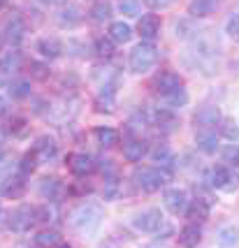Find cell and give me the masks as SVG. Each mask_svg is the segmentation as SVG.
Wrapping results in <instances>:
<instances>
[{"label": "cell", "instance_id": "6da1fadb", "mask_svg": "<svg viewBox=\"0 0 239 248\" xmlns=\"http://www.w3.org/2000/svg\"><path fill=\"white\" fill-rule=\"evenodd\" d=\"M156 61H158V49H156L151 42H140L130 51V58H128L130 70L132 72H137V75L149 72L153 65H156Z\"/></svg>", "mask_w": 239, "mask_h": 248}, {"label": "cell", "instance_id": "7a4b0ae2", "mask_svg": "<svg viewBox=\"0 0 239 248\" xmlns=\"http://www.w3.org/2000/svg\"><path fill=\"white\" fill-rule=\"evenodd\" d=\"M132 179H135L137 188H142L144 193H156V190H160L165 186L167 174L156 170V167H142V170H135Z\"/></svg>", "mask_w": 239, "mask_h": 248}, {"label": "cell", "instance_id": "3957f363", "mask_svg": "<svg viewBox=\"0 0 239 248\" xmlns=\"http://www.w3.org/2000/svg\"><path fill=\"white\" fill-rule=\"evenodd\" d=\"M100 220V209L96 204H81L70 214V223L79 232H91Z\"/></svg>", "mask_w": 239, "mask_h": 248}, {"label": "cell", "instance_id": "277c9868", "mask_svg": "<svg viewBox=\"0 0 239 248\" xmlns=\"http://www.w3.org/2000/svg\"><path fill=\"white\" fill-rule=\"evenodd\" d=\"M35 223H37V218H35V206H28V204L16 206V209L10 214V220H7V225H10L12 232H28Z\"/></svg>", "mask_w": 239, "mask_h": 248}, {"label": "cell", "instance_id": "5b68a950", "mask_svg": "<svg viewBox=\"0 0 239 248\" xmlns=\"http://www.w3.org/2000/svg\"><path fill=\"white\" fill-rule=\"evenodd\" d=\"M132 225L142 232H160V227L165 225V218L158 209H144L140 214H135Z\"/></svg>", "mask_w": 239, "mask_h": 248}, {"label": "cell", "instance_id": "8992f818", "mask_svg": "<svg viewBox=\"0 0 239 248\" xmlns=\"http://www.w3.org/2000/svg\"><path fill=\"white\" fill-rule=\"evenodd\" d=\"M211 186L216 188V190H225V193H232V190H237V186H239V179H237V174L232 172L230 167H214L211 170Z\"/></svg>", "mask_w": 239, "mask_h": 248}, {"label": "cell", "instance_id": "52a82bcc", "mask_svg": "<svg viewBox=\"0 0 239 248\" xmlns=\"http://www.w3.org/2000/svg\"><path fill=\"white\" fill-rule=\"evenodd\" d=\"M191 204V200H188V193L181 190V188H170L167 193H165V206L172 211L174 216H179V214H186V209Z\"/></svg>", "mask_w": 239, "mask_h": 248}, {"label": "cell", "instance_id": "ba28073f", "mask_svg": "<svg viewBox=\"0 0 239 248\" xmlns=\"http://www.w3.org/2000/svg\"><path fill=\"white\" fill-rule=\"evenodd\" d=\"M153 88H156V93L167 95V93H172L176 88H181V77L176 72H160L153 79Z\"/></svg>", "mask_w": 239, "mask_h": 248}, {"label": "cell", "instance_id": "9c48e42d", "mask_svg": "<svg viewBox=\"0 0 239 248\" xmlns=\"http://www.w3.org/2000/svg\"><path fill=\"white\" fill-rule=\"evenodd\" d=\"M67 167H70V172L77 174V176H86L96 170V162L91 155L86 153H72L70 158H67Z\"/></svg>", "mask_w": 239, "mask_h": 248}, {"label": "cell", "instance_id": "30bf717a", "mask_svg": "<svg viewBox=\"0 0 239 248\" xmlns=\"http://www.w3.org/2000/svg\"><path fill=\"white\" fill-rule=\"evenodd\" d=\"M56 153H58V144H56L51 137H37L33 146V155L37 158L40 162H49L51 158H56Z\"/></svg>", "mask_w": 239, "mask_h": 248}, {"label": "cell", "instance_id": "8fae6325", "mask_svg": "<svg viewBox=\"0 0 239 248\" xmlns=\"http://www.w3.org/2000/svg\"><path fill=\"white\" fill-rule=\"evenodd\" d=\"M195 125H202V128H211V125H218L221 123V109L216 105H205L195 111Z\"/></svg>", "mask_w": 239, "mask_h": 248}, {"label": "cell", "instance_id": "7c38bea8", "mask_svg": "<svg viewBox=\"0 0 239 248\" xmlns=\"http://www.w3.org/2000/svg\"><path fill=\"white\" fill-rule=\"evenodd\" d=\"M23 35H26V21H23L19 14H14L7 19L5 23V37H7V42L10 44H19L23 40Z\"/></svg>", "mask_w": 239, "mask_h": 248}, {"label": "cell", "instance_id": "4fadbf2b", "mask_svg": "<svg viewBox=\"0 0 239 248\" xmlns=\"http://www.w3.org/2000/svg\"><path fill=\"white\" fill-rule=\"evenodd\" d=\"M26 193V181L23 176H7L2 186H0V195L2 197H12V200H19Z\"/></svg>", "mask_w": 239, "mask_h": 248}, {"label": "cell", "instance_id": "5bb4252c", "mask_svg": "<svg viewBox=\"0 0 239 248\" xmlns=\"http://www.w3.org/2000/svg\"><path fill=\"white\" fill-rule=\"evenodd\" d=\"M137 31H140L142 40L151 42L153 37L158 35V31H160V21H158V16H156V14H144V16L140 19V23H137Z\"/></svg>", "mask_w": 239, "mask_h": 248}, {"label": "cell", "instance_id": "9a60e30c", "mask_svg": "<svg viewBox=\"0 0 239 248\" xmlns=\"http://www.w3.org/2000/svg\"><path fill=\"white\" fill-rule=\"evenodd\" d=\"M200 241H202V227L200 225L191 223V225L181 227V232H179V244L184 248H195Z\"/></svg>", "mask_w": 239, "mask_h": 248}, {"label": "cell", "instance_id": "2e32d148", "mask_svg": "<svg viewBox=\"0 0 239 248\" xmlns=\"http://www.w3.org/2000/svg\"><path fill=\"white\" fill-rule=\"evenodd\" d=\"M114 88L109 86V84H105L102 86V91H100L98 100H96V111H100V114H112L114 111Z\"/></svg>", "mask_w": 239, "mask_h": 248}, {"label": "cell", "instance_id": "e0dca14e", "mask_svg": "<svg viewBox=\"0 0 239 248\" xmlns=\"http://www.w3.org/2000/svg\"><path fill=\"white\" fill-rule=\"evenodd\" d=\"M197 149L202 153H216L218 149V137H216V132L214 130H202V132H197Z\"/></svg>", "mask_w": 239, "mask_h": 248}, {"label": "cell", "instance_id": "ac0fdd59", "mask_svg": "<svg viewBox=\"0 0 239 248\" xmlns=\"http://www.w3.org/2000/svg\"><path fill=\"white\" fill-rule=\"evenodd\" d=\"M37 51L44 56V58H58L63 54V44L58 42L56 37H42L37 42Z\"/></svg>", "mask_w": 239, "mask_h": 248}, {"label": "cell", "instance_id": "d6986e66", "mask_svg": "<svg viewBox=\"0 0 239 248\" xmlns=\"http://www.w3.org/2000/svg\"><path fill=\"white\" fill-rule=\"evenodd\" d=\"M130 37H132V28L128 26V23L114 21L112 26H109V40H112V42L126 44V42H130Z\"/></svg>", "mask_w": 239, "mask_h": 248}, {"label": "cell", "instance_id": "ffe728a7", "mask_svg": "<svg viewBox=\"0 0 239 248\" xmlns=\"http://www.w3.org/2000/svg\"><path fill=\"white\" fill-rule=\"evenodd\" d=\"M19 65H21V54H19L16 49H10L7 54L0 58V72L10 77L12 72H16V70H19Z\"/></svg>", "mask_w": 239, "mask_h": 248}, {"label": "cell", "instance_id": "44dd1931", "mask_svg": "<svg viewBox=\"0 0 239 248\" xmlns=\"http://www.w3.org/2000/svg\"><path fill=\"white\" fill-rule=\"evenodd\" d=\"M216 10V0H191L188 2V14L191 16H209L211 12Z\"/></svg>", "mask_w": 239, "mask_h": 248}, {"label": "cell", "instance_id": "7402d4cb", "mask_svg": "<svg viewBox=\"0 0 239 248\" xmlns=\"http://www.w3.org/2000/svg\"><path fill=\"white\" fill-rule=\"evenodd\" d=\"M144 151H146V146H144V141H140V140H130V141L123 144V158H126L128 162L142 160Z\"/></svg>", "mask_w": 239, "mask_h": 248}, {"label": "cell", "instance_id": "603a6c76", "mask_svg": "<svg viewBox=\"0 0 239 248\" xmlns=\"http://www.w3.org/2000/svg\"><path fill=\"white\" fill-rule=\"evenodd\" d=\"M79 21H81V10L75 7V5H67V7H63V10L58 12V23H61V26L72 28V26H77Z\"/></svg>", "mask_w": 239, "mask_h": 248}, {"label": "cell", "instance_id": "cb8c5ba5", "mask_svg": "<svg viewBox=\"0 0 239 248\" xmlns=\"http://www.w3.org/2000/svg\"><path fill=\"white\" fill-rule=\"evenodd\" d=\"M163 100L170 109H181V107L188 105V93H186L184 88H176V91H172V93L163 95Z\"/></svg>", "mask_w": 239, "mask_h": 248}, {"label": "cell", "instance_id": "d4e9b609", "mask_svg": "<svg viewBox=\"0 0 239 248\" xmlns=\"http://www.w3.org/2000/svg\"><path fill=\"white\" fill-rule=\"evenodd\" d=\"M96 140L102 146H114L119 141V132L114 128H109V125H100V128H96Z\"/></svg>", "mask_w": 239, "mask_h": 248}, {"label": "cell", "instance_id": "484cf974", "mask_svg": "<svg viewBox=\"0 0 239 248\" xmlns=\"http://www.w3.org/2000/svg\"><path fill=\"white\" fill-rule=\"evenodd\" d=\"M35 244H37L40 248L58 246V244H61V234H58V232H54V230H42V232H37Z\"/></svg>", "mask_w": 239, "mask_h": 248}, {"label": "cell", "instance_id": "4316f807", "mask_svg": "<svg viewBox=\"0 0 239 248\" xmlns=\"http://www.w3.org/2000/svg\"><path fill=\"white\" fill-rule=\"evenodd\" d=\"M58 186H61V181L56 176H44L42 181H40V195H42L44 200H51L58 193Z\"/></svg>", "mask_w": 239, "mask_h": 248}, {"label": "cell", "instance_id": "83f0119b", "mask_svg": "<svg viewBox=\"0 0 239 248\" xmlns=\"http://www.w3.org/2000/svg\"><path fill=\"white\" fill-rule=\"evenodd\" d=\"M10 95L16 97V100L28 97L31 95V81H26V79H16V81H12L10 84Z\"/></svg>", "mask_w": 239, "mask_h": 248}, {"label": "cell", "instance_id": "f1b7e54d", "mask_svg": "<svg viewBox=\"0 0 239 248\" xmlns=\"http://www.w3.org/2000/svg\"><path fill=\"white\" fill-rule=\"evenodd\" d=\"M91 16H93V21H107L112 16V2L109 0H100L98 5H93Z\"/></svg>", "mask_w": 239, "mask_h": 248}, {"label": "cell", "instance_id": "f546056e", "mask_svg": "<svg viewBox=\"0 0 239 248\" xmlns=\"http://www.w3.org/2000/svg\"><path fill=\"white\" fill-rule=\"evenodd\" d=\"M237 241H239V230H235V227H221L218 230V244L235 246Z\"/></svg>", "mask_w": 239, "mask_h": 248}, {"label": "cell", "instance_id": "4dcf8cb0", "mask_svg": "<svg viewBox=\"0 0 239 248\" xmlns=\"http://www.w3.org/2000/svg\"><path fill=\"white\" fill-rule=\"evenodd\" d=\"M140 0H119V10L123 16H130V19L140 16Z\"/></svg>", "mask_w": 239, "mask_h": 248}, {"label": "cell", "instance_id": "1f68e13d", "mask_svg": "<svg viewBox=\"0 0 239 248\" xmlns=\"http://www.w3.org/2000/svg\"><path fill=\"white\" fill-rule=\"evenodd\" d=\"M221 155H223V162H228L230 167H239V146L237 144H228V146L221 151Z\"/></svg>", "mask_w": 239, "mask_h": 248}, {"label": "cell", "instance_id": "d6a6232c", "mask_svg": "<svg viewBox=\"0 0 239 248\" xmlns=\"http://www.w3.org/2000/svg\"><path fill=\"white\" fill-rule=\"evenodd\" d=\"M221 135L230 141H237L239 140V125L232 119H225L223 121V125H221Z\"/></svg>", "mask_w": 239, "mask_h": 248}, {"label": "cell", "instance_id": "836d02e7", "mask_svg": "<svg viewBox=\"0 0 239 248\" xmlns=\"http://www.w3.org/2000/svg\"><path fill=\"white\" fill-rule=\"evenodd\" d=\"M96 51L107 58V56L114 54V42H112L109 37H98V40H96Z\"/></svg>", "mask_w": 239, "mask_h": 248}, {"label": "cell", "instance_id": "e575fe53", "mask_svg": "<svg viewBox=\"0 0 239 248\" xmlns=\"http://www.w3.org/2000/svg\"><path fill=\"white\" fill-rule=\"evenodd\" d=\"M225 32H228L232 40H237V42H239V12L230 14L228 23H225Z\"/></svg>", "mask_w": 239, "mask_h": 248}, {"label": "cell", "instance_id": "d590c367", "mask_svg": "<svg viewBox=\"0 0 239 248\" xmlns=\"http://www.w3.org/2000/svg\"><path fill=\"white\" fill-rule=\"evenodd\" d=\"M35 167H37V158H35L33 153H26V155H23V160H21V165H19L21 174H31Z\"/></svg>", "mask_w": 239, "mask_h": 248}, {"label": "cell", "instance_id": "8d00e7d4", "mask_svg": "<svg viewBox=\"0 0 239 248\" xmlns=\"http://www.w3.org/2000/svg\"><path fill=\"white\" fill-rule=\"evenodd\" d=\"M151 155H153V160L156 162H165V165H167V162H172V153H170L167 146H158Z\"/></svg>", "mask_w": 239, "mask_h": 248}, {"label": "cell", "instance_id": "74e56055", "mask_svg": "<svg viewBox=\"0 0 239 248\" xmlns=\"http://www.w3.org/2000/svg\"><path fill=\"white\" fill-rule=\"evenodd\" d=\"M10 128H12V132L14 135H26V121L23 119H12V123H10Z\"/></svg>", "mask_w": 239, "mask_h": 248}, {"label": "cell", "instance_id": "f35d334b", "mask_svg": "<svg viewBox=\"0 0 239 248\" xmlns=\"http://www.w3.org/2000/svg\"><path fill=\"white\" fill-rule=\"evenodd\" d=\"M144 2H146L151 10H165V7H170V5H172L174 0H144Z\"/></svg>", "mask_w": 239, "mask_h": 248}, {"label": "cell", "instance_id": "ab89813d", "mask_svg": "<svg viewBox=\"0 0 239 248\" xmlns=\"http://www.w3.org/2000/svg\"><path fill=\"white\" fill-rule=\"evenodd\" d=\"M31 67H33V77H37V79H44V77L49 75L42 63H31Z\"/></svg>", "mask_w": 239, "mask_h": 248}, {"label": "cell", "instance_id": "60d3db41", "mask_svg": "<svg viewBox=\"0 0 239 248\" xmlns=\"http://www.w3.org/2000/svg\"><path fill=\"white\" fill-rule=\"evenodd\" d=\"M42 2H47V5H61L63 0H42Z\"/></svg>", "mask_w": 239, "mask_h": 248}, {"label": "cell", "instance_id": "b9f144b4", "mask_svg": "<svg viewBox=\"0 0 239 248\" xmlns=\"http://www.w3.org/2000/svg\"><path fill=\"white\" fill-rule=\"evenodd\" d=\"M2 114H5V100L0 97V116H2Z\"/></svg>", "mask_w": 239, "mask_h": 248}, {"label": "cell", "instance_id": "7bdbcfd3", "mask_svg": "<svg viewBox=\"0 0 239 248\" xmlns=\"http://www.w3.org/2000/svg\"><path fill=\"white\" fill-rule=\"evenodd\" d=\"M2 155H5V153H2V146H0V162H2Z\"/></svg>", "mask_w": 239, "mask_h": 248}, {"label": "cell", "instance_id": "ee69618b", "mask_svg": "<svg viewBox=\"0 0 239 248\" xmlns=\"http://www.w3.org/2000/svg\"><path fill=\"white\" fill-rule=\"evenodd\" d=\"M58 248H72V246H65V244H63V246H58Z\"/></svg>", "mask_w": 239, "mask_h": 248}, {"label": "cell", "instance_id": "f6af8a7d", "mask_svg": "<svg viewBox=\"0 0 239 248\" xmlns=\"http://www.w3.org/2000/svg\"><path fill=\"white\" fill-rule=\"evenodd\" d=\"M2 5H5V0H0V7H2Z\"/></svg>", "mask_w": 239, "mask_h": 248}, {"label": "cell", "instance_id": "bcb514c9", "mask_svg": "<svg viewBox=\"0 0 239 248\" xmlns=\"http://www.w3.org/2000/svg\"><path fill=\"white\" fill-rule=\"evenodd\" d=\"M0 216H2V206H0Z\"/></svg>", "mask_w": 239, "mask_h": 248}, {"label": "cell", "instance_id": "7dc6e473", "mask_svg": "<svg viewBox=\"0 0 239 248\" xmlns=\"http://www.w3.org/2000/svg\"><path fill=\"white\" fill-rule=\"evenodd\" d=\"M0 44H2V35H0Z\"/></svg>", "mask_w": 239, "mask_h": 248}]
</instances>
